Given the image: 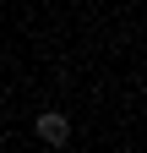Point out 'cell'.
Here are the masks:
<instances>
[{
    "mask_svg": "<svg viewBox=\"0 0 147 153\" xmlns=\"http://www.w3.org/2000/svg\"><path fill=\"white\" fill-rule=\"evenodd\" d=\"M38 137H44L49 148H65V142H71V115L44 109V115H38Z\"/></svg>",
    "mask_w": 147,
    "mask_h": 153,
    "instance_id": "6da1fadb",
    "label": "cell"
}]
</instances>
